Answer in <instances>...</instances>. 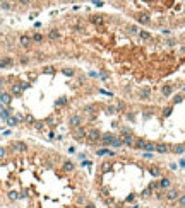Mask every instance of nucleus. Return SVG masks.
<instances>
[{"mask_svg":"<svg viewBox=\"0 0 185 208\" xmlns=\"http://www.w3.org/2000/svg\"><path fill=\"white\" fill-rule=\"evenodd\" d=\"M64 135L92 150L180 155L185 152V92L161 104L98 96L70 114Z\"/></svg>","mask_w":185,"mask_h":208,"instance_id":"2","label":"nucleus"},{"mask_svg":"<svg viewBox=\"0 0 185 208\" xmlns=\"http://www.w3.org/2000/svg\"><path fill=\"white\" fill-rule=\"evenodd\" d=\"M105 87L77 63L55 62L0 72V119L26 136L52 140L70 114Z\"/></svg>","mask_w":185,"mask_h":208,"instance_id":"3","label":"nucleus"},{"mask_svg":"<svg viewBox=\"0 0 185 208\" xmlns=\"http://www.w3.org/2000/svg\"><path fill=\"white\" fill-rule=\"evenodd\" d=\"M87 2L91 0H0V9L16 16H31V14H41L58 7L79 5Z\"/></svg>","mask_w":185,"mask_h":208,"instance_id":"6","label":"nucleus"},{"mask_svg":"<svg viewBox=\"0 0 185 208\" xmlns=\"http://www.w3.org/2000/svg\"><path fill=\"white\" fill-rule=\"evenodd\" d=\"M2 138H0V208H10L9 198L5 193V186H4V177H2Z\"/></svg>","mask_w":185,"mask_h":208,"instance_id":"8","label":"nucleus"},{"mask_svg":"<svg viewBox=\"0 0 185 208\" xmlns=\"http://www.w3.org/2000/svg\"><path fill=\"white\" fill-rule=\"evenodd\" d=\"M4 10H2V9H0V27H2V26H4Z\"/></svg>","mask_w":185,"mask_h":208,"instance_id":"9","label":"nucleus"},{"mask_svg":"<svg viewBox=\"0 0 185 208\" xmlns=\"http://www.w3.org/2000/svg\"><path fill=\"white\" fill-rule=\"evenodd\" d=\"M111 10L146 29L177 33L185 29V0H105Z\"/></svg>","mask_w":185,"mask_h":208,"instance_id":"5","label":"nucleus"},{"mask_svg":"<svg viewBox=\"0 0 185 208\" xmlns=\"http://www.w3.org/2000/svg\"><path fill=\"white\" fill-rule=\"evenodd\" d=\"M101 208H185V177L151 154L108 150L91 176Z\"/></svg>","mask_w":185,"mask_h":208,"instance_id":"4","label":"nucleus"},{"mask_svg":"<svg viewBox=\"0 0 185 208\" xmlns=\"http://www.w3.org/2000/svg\"><path fill=\"white\" fill-rule=\"evenodd\" d=\"M55 62L84 67L110 96L161 104L185 92V31H151L113 10L0 27V72Z\"/></svg>","mask_w":185,"mask_h":208,"instance_id":"1","label":"nucleus"},{"mask_svg":"<svg viewBox=\"0 0 185 208\" xmlns=\"http://www.w3.org/2000/svg\"><path fill=\"white\" fill-rule=\"evenodd\" d=\"M21 208H98L96 201L91 203H40L26 201Z\"/></svg>","mask_w":185,"mask_h":208,"instance_id":"7","label":"nucleus"}]
</instances>
